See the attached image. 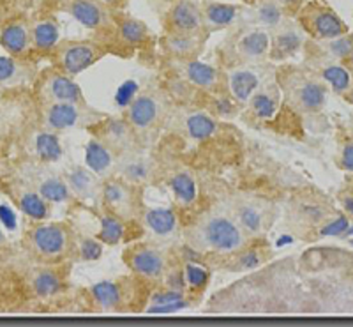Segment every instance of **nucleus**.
<instances>
[{"label":"nucleus","instance_id":"c9c22d12","mask_svg":"<svg viewBox=\"0 0 353 327\" xmlns=\"http://www.w3.org/2000/svg\"><path fill=\"white\" fill-rule=\"evenodd\" d=\"M301 48V37L293 30H279L274 34L272 39V50H270V57L272 59H286V57L293 55Z\"/></svg>","mask_w":353,"mask_h":327},{"label":"nucleus","instance_id":"49530a36","mask_svg":"<svg viewBox=\"0 0 353 327\" xmlns=\"http://www.w3.org/2000/svg\"><path fill=\"white\" fill-rule=\"evenodd\" d=\"M348 228V219L346 218H337L334 219L332 223H329V225L321 230V234L323 235H337V234H343V232Z\"/></svg>","mask_w":353,"mask_h":327},{"label":"nucleus","instance_id":"bb28decb","mask_svg":"<svg viewBox=\"0 0 353 327\" xmlns=\"http://www.w3.org/2000/svg\"><path fill=\"white\" fill-rule=\"evenodd\" d=\"M124 285L122 281H101L90 288L96 306L103 311H119L124 304Z\"/></svg>","mask_w":353,"mask_h":327},{"label":"nucleus","instance_id":"a18cd8bd","mask_svg":"<svg viewBox=\"0 0 353 327\" xmlns=\"http://www.w3.org/2000/svg\"><path fill=\"white\" fill-rule=\"evenodd\" d=\"M14 9L20 11H36V9L43 8L48 0H9Z\"/></svg>","mask_w":353,"mask_h":327},{"label":"nucleus","instance_id":"4be33fe9","mask_svg":"<svg viewBox=\"0 0 353 327\" xmlns=\"http://www.w3.org/2000/svg\"><path fill=\"white\" fill-rule=\"evenodd\" d=\"M115 37L125 48H143L149 45L150 30L149 27L138 18L122 17L115 23Z\"/></svg>","mask_w":353,"mask_h":327},{"label":"nucleus","instance_id":"b1692460","mask_svg":"<svg viewBox=\"0 0 353 327\" xmlns=\"http://www.w3.org/2000/svg\"><path fill=\"white\" fill-rule=\"evenodd\" d=\"M65 182H68L69 190L74 197L87 200L94 198L97 193H101V181L99 175H96L92 170L83 168V166H74L65 174Z\"/></svg>","mask_w":353,"mask_h":327},{"label":"nucleus","instance_id":"412c9836","mask_svg":"<svg viewBox=\"0 0 353 327\" xmlns=\"http://www.w3.org/2000/svg\"><path fill=\"white\" fill-rule=\"evenodd\" d=\"M288 99L304 112H316L325 103V87L318 81L305 80L288 89Z\"/></svg>","mask_w":353,"mask_h":327},{"label":"nucleus","instance_id":"393cba45","mask_svg":"<svg viewBox=\"0 0 353 327\" xmlns=\"http://www.w3.org/2000/svg\"><path fill=\"white\" fill-rule=\"evenodd\" d=\"M30 32H32V52L52 53L61 43V28L53 18H41L30 21Z\"/></svg>","mask_w":353,"mask_h":327},{"label":"nucleus","instance_id":"7ed1b4c3","mask_svg":"<svg viewBox=\"0 0 353 327\" xmlns=\"http://www.w3.org/2000/svg\"><path fill=\"white\" fill-rule=\"evenodd\" d=\"M105 53L106 50L97 45L96 41L64 39L53 48L52 59L59 71L74 78L99 62Z\"/></svg>","mask_w":353,"mask_h":327},{"label":"nucleus","instance_id":"c85d7f7f","mask_svg":"<svg viewBox=\"0 0 353 327\" xmlns=\"http://www.w3.org/2000/svg\"><path fill=\"white\" fill-rule=\"evenodd\" d=\"M277 105H279V90L277 87L270 85V87H260L245 106L253 117L270 119L276 113Z\"/></svg>","mask_w":353,"mask_h":327},{"label":"nucleus","instance_id":"39448f33","mask_svg":"<svg viewBox=\"0 0 353 327\" xmlns=\"http://www.w3.org/2000/svg\"><path fill=\"white\" fill-rule=\"evenodd\" d=\"M37 96L43 103H74L87 105L81 87L65 73L53 69L37 80Z\"/></svg>","mask_w":353,"mask_h":327},{"label":"nucleus","instance_id":"20e7f679","mask_svg":"<svg viewBox=\"0 0 353 327\" xmlns=\"http://www.w3.org/2000/svg\"><path fill=\"white\" fill-rule=\"evenodd\" d=\"M274 209L269 202L261 198L242 197L233 206V219L237 221L244 234L251 237H260L272 225Z\"/></svg>","mask_w":353,"mask_h":327},{"label":"nucleus","instance_id":"2eb2a0df","mask_svg":"<svg viewBox=\"0 0 353 327\" xmlns=\"http://www.w3.org/2000/svg\"><path fill=\"white\" fill-rule=\"evenodd\" d=\"M36 188L37 193L50 204H64L69 202L72 197L71 190H69L65 177L48 172V170L37 168L28 174V179H25Z\"/></svg>","mask_w":353,"mask_h":327},{"label":"nucleus","instance_id":"4468645a","mask_svg":"<svg viewBox=\"0 0 353 327\" xmlns=\"http://www.w3.org/2000/svg\"><path fill=\"white\" fill-rule=\"evenodd\" d=\"M176 64H181V75L185 78V81L198 87V89L219 94L226 87V77H223V73L214 66L203 64L196 59L176 61Z\"/></svg>","mask_w":353,"mask_h":327},{"label":"nucleus","instance_id":"ea45409f","mask_svg":"<svg viewBox=\"0 0 353 327\" xmlns=\"http://www.w3.org/2000/svg\"><path fill=\"white\" fill-rule=\"evenodd\" d=\"M131 131H134L131 128V126L128 124V122L122 119V121H112L108 124V130H106V133H108V143L110 147L112 146H121L124 147L125 143L129 141V138H131Z\"/></svg>","mask_w":353,"mask_h":327},{"label":"nucleus","instance_id":"09e8293b","mask_svg":"<svg viewBox=\"0 0 353 327\" xmlns=\"http://www.w3.org/2000/svg\"><path fill=\"white\" fill-rule=\"evenodd\" d=\"M341 163L346 170L353 172V143H350V146H346L345 149H343Z\"/></svg>","mask_w":353,"mask_h":327},{"label":"nucleus","instance_id":"c756f323","mask_svg":"<svg viewBox=\"0 0 353 327\" xmlns=\"http://www.w3.org/2000/svg\"><path fill=\"white\" fill-rule=\"evenodd\" d=\"M143 221L157 237H170L179 226V218L172 209H149L145 212Z\"/></svg>","mask_w":353,"mask_h":327},{"label":"nucleus","instance_id":"cd10ccee","mask_svg":"<svg viewBox=\"0 0 353 327\" xmlns=\"http://www.w3.org/2000/svg\"><path fill=\"white\" fill-rule=\"evenodd\" d=\"M152 161L145 156H140V154H129L121 163L122 179L132 186L149 181L152 177Z\"/></svg>","mask_w":353,"mask_h":327},{"label":"nucleus","instance_id":"5701e85b","mask_svg":"<svg viewBox=\"0 0 353 327\" xmlns=\"http://www.w3.org/2000/svg\"><path fill=\"white\" fill-rule=\"evenodd\" d=\"M201 8V17H203L205 34L223 30L230 27L237 18L239 8L233 4H221V2H203Z\"/></svg>","mask_w":353,"mask_h":327},{"label":"nucleus","instance_id":"4c0bfd02","mask_svg":"<svg viewBox=\"0 0 353 327\" xmlns=\"http://www.w3.org/2000/svg\"><path fill=\"white\" fill-rule=\"evenodd\" d=\"M321 78L327 83L332 85V89L336 92H345L350 87V83H352V75L345 68H341V66H329V68H325L323 73H321Z\"/></svg>","mask_w":353,"mask_h":327},{"label":"nucleus","instance_id":"603ef678","mask_svg":"<svg viewBox=\"0 0 353 327\" xmlns=\"http://www.w3.org/2000/svg\"><path fill=\"white\" fill-rule=\"evenodd\" d=\"M6 244H8V241H6L4 234H2V230H0V250H4Z\"/></svg>","mask_w":353,"mask_h":327},{"label":"nucleus","instance_id":"a19ab883","mask_svg":"<svg viewBox=\"0 0 353 327\" xmlns=\"http://www.w3.org/2000/svg\"><path fill=\"white\" fill-rule=\"evenodd\" d=\"M184 279L189 285V288H194V290H201V288L207 285V279H209V272L205 271L203 267L196 266V264H188L184 271Z\"/></svg>","mask_w":353,"mask_h":327},{"label":"nucleus","instance_id":"aec40b11","mask_svg":"<svg viewBox=\"0 0 353 327\" xmlns=\"http://www.w3.org/2000/svg\"><path fill=\"white\" fill-rule=\"evenodd\" d=\"M235 48L242 61L248 64H258L270 55V37L261 28H254L239 37Z\"/></svg>","mask_w":353,"mask_h":327},{"label":"nucleus","instance_id":"de8ad7c7","mask_svg":"<svg viewBox=\"0 0 353 327\" xmlns=\"http://www.w3.org/2000/svg\"><path fill=\"white\" fill-rule=\"evenodd\" d=\"M270 2H274V4L279 6L283 11L290 12V14H292V12L297 11L302 0H270Z\"/></svg>","mask_w":353,"mask_h":327},{"label":"nucleus","instance_id":"ddd939ff","mask_svg":"<svg viewBox=\"0 0 353 327\" xmlns=\"http://www.w3.org/2000/svg\"><path fill=\"white\" fill-rule=\"evenodd\" d=\"M37 78L36 68L27 59L0 57V92H12L34 83Z\"/></svg>","mask_w":353,"mask_h":327},{"label":"nucleus","instance_id":"e433bc0d","mask_svg":"<svg viewBox=\"0 0 353 327\" xmlns=\"http://www.w3.org/2000/svg\"><path fill=\"white\" fill-rule=\"evenodd\" d=\"M61 287V278L53 271H48V269L36 272L32 278L34 292H36V295L43 297V299H48V297H53V295L59 294Z\"/></svg>","mask_w":353,"mask_h":327},{"label":"nucleus","instance_id":"3c124183","mask_svg":"<svg viewBox=\"0 0 353 327\" xmlns=\"http://www.w3.org/2000/svg\"><path fill=\"white\" fill-rule=\"evenodd\" d=\"M345 207H346V210H348L350 215H353V198H346Z\"/></svg>","mask_w":353,"mask_h":327},{"label":"nucleus","instance_id":"a878e982","mask_svg":"<svg viewBox=\"0 0 353 327\" xmlns=\"http://www.w3.org/2000/svg\"><path fill=\"white\" fill-rule=\"evenodd\" d=\"M85 163L99 177L112 175L113 168H115L112 147L106 141L94 138V140L88 141L87 149H85Z\"/></svg>","mask_w":353,"mask_h":327},{"label":"nucleus","instance_id":"72a5a7b5","mask_svg":"<svg viewBox=\"0 0 353 327\" xmlns=\"http://www.w3.org/2000/svg\"><path fill=\"white\" fill-rule=\"evenodd\" d=\"M124 237V221L121 216L113 215L106 210L105 215L99 218V234L97 239L106 246H117Z\"/></svg>","mask_w":353,"mask_h":327},{"label":"nucleus","instance_id":"6ab92c4d","mask_svg":"<svg viewBox=\"0 0 353 327\" xmlns=\"http://www.w3.org/2000/svg\"><path fill=\"white\" fill-rule=\"evenodd\" d=\"M226 87H228L230 96L239 105L245 106L253 94L260 89L261 83L260 77L251 68H235L226 75Z\"/></svg>","mask_w":353,"mask_h":327},{"label":"nucleus","instance_id":"f704fd0d","mask_svg":"<svg viewBox=\"0 0 353 327\" xmlns=\"http://www.w3.org/2000/svg\"><path fill=\"white\" fill-rule=\"evenodd\" d=\"M55 135L57 133H53V131L43 130L34 138L37 158L43 159V161H55V159L61 158V143H59Z\"/></svg>","mask_w":353,"mask_h":327},{"label":"nucleus","instance_id":"6e6d98bb","mask_svg":"<svg viewBox=\"0 0 353 327\" xmlns=\"http://www.w3.org/2000/svg\"><path fill=\"white\" fill-rule=\"evenodd\" d=\"M352 64H353V52H352Z\"/></svg>","mask_w":353,"mask_h":327},{"label":"nucleus","instance_id":"58836bf2","mask_svg":"<svg viewBox=\"0 0 353 327\" xmlns=\"http://www.w3.org/2000/svg\"><path fill=\"white\" fill-rule=\"evenodd\" d=\"M258 17H260V21L265 27L277 28L281 25L285 11L279 6L274 4V2H270V0H261L260 8H258Z\"/></svg>","mask_w":353,"mask_h":327},{"label":"nucleus","instance_id":"9d476101","mask_svg":"<svg viewBox=\"0 0 353 327\" xmlns=\"http://www.w3.org/2000/svg\"><path fill=\"white\" fill-rule=\"evenodd\" d=\"M163 115L165 106L159 97L152 92H143L129 103L124 112V121L134 131H149L159 126Z\"/></svg>","mask_w":353,"mask_h":327},{"label":"nucleus","instance_id":"0eeeda50","mask_svg":"<svg viewBox=\"0 0 353 327\" xmlns=\"http://www.w3.org/2000/svg\"><path fill=\"white\" fill-rule=\"evenodd\" d=\"M124 260L134 275L140 278L150 279H163L168 275V259L157 248L149 246V244H141L125 250Z\"/></svg>","mask_w":353,"mask_h":327},{"label":"nucleus","instance_id":"864d4df0","mask_svg":"<svg viewBox=\"0 0 353 327\" xmlns=\"http://www.w3.org/2000/svg\"><path fill=\"white\" fill-rule=\"evenodd\" d=\"M242 2H245V4H249V6L256 4V0H242Z\"/></svg>","mask_w":353,"mask_h":327},{"label":"nucleus","instance_id":"1a4fd4ad","mask_svg":"<svg viewBox=\"0 0 353 327\" xmlns=\"http://www.w3.org/2000/svg\"><path fill=\"white\" fill-rule=\"evenodd\" d=\"M6 193L9 195L11 202L34 221H46L50 218V202L36 191V188L25 179H12L6 184Z\"/></svg>","mask_w":353,"mask_h":327},{"label":"nucleus","instance_id":"9b49d317","mask_svg":"<svg viewBox=\"0 0 353 327\" xmlns=\"http://www.w3.org/2000/svg\"><path fill=\"white\" fill-rule=\"evenodd\" d=\"M163 21L166 32L205 34L201 8L193 0H173L166 9Z\"/></svg>","mask_w":353,"mask_h":327},{"label":"nucleus","instance_id":"5fc2aeb1","mask_svg":"<svg viewBox=\"0 0 353 327\" xmlns=\"http://www.w3.org/2000/svg\"><path fill=\"white\" fill-rule=\"evenodd\" d=\"M350 101H352V105H353V90H352V94H350Z\"/></svg>","mask_w":353,"mask_h":327},{"label":"nucleus","instance_id":"8fccbe9b","mask_svg":"<svg viewBox=\"0 0 353 327\" xmlns=\"http://www.w3.org/2000/svg\"><path fill=\"white\" fill-rule=\"evenodd\" d=\"M99 2H103V4L106 6V8H110L113 11V9H122L128 6L129 0H99Z\"/></svg>","mask_w":353,"mask_h":327},{"label":"nucleus","instance_id":"7c9ffc66","mask_svg":"<svg viewBox=\"0 0 353 327\" xmlns=\"http://www.w3.org/2000/svg\"><path fill=\"white\" fill-rule=\"evenodd\" d=\"M188 299L182 290H175V288H168L165 292H157L150 297L149 313H172V311L181 310V308L188 306Z\"/></svg>","mask_w":353,"mask_h":327},{"label":"nucleus","instance_id":"37998d69","mask_svg":"<svg viewBox=\"0 0 353 327\" xmlns=\"http://www.w3.org/2000/svg\"><path fill=\"white\" fill-rule=\"evenodd\" d=\"M237 260H235V266H232V269H251V267L258 266L261 262L260 255L256 250H248V246L244 250L237 251Z\"/></svg>","mask_w":353,"mask_h":327},{"label":"nucleus","instance_id":"a211bd4d","mask_svg":"<svg viewBox=\"0 0 353 327\" xmlns=\"http://www.w3.org/2000/svg\"><path fill=\"white\" fill-rule=\"evenodd\" d=\"M301 21L309 32L320 39H336L345 34L343 21L327 9H311L307 12H302Z\"/></svg>","mask_w":353,"mask_h":327},{"label":"nucleus","instance_id":"dca6fc26","mask_svg":"<svg viewBox=\"0 0 353 327\" xmlns=\"http://www.w3.org/2000/svg\"><path fill=\"white\" fill-rule=\"evenodd\" d=\"M101 197L113 215L125 218L134 210V190L124 179H108L101 186Z\"/></svg>","mask_w":353,"mask_h":327},{"label":"nucleus","instance_id":"f257e3e1","mask_svg":"<svg viewBox=\"0 0 353 327\" xmlns=\"http://www.w3.org/2000/svg\"><path fill=\"white\" fill-rule=\"evenodd\" d=\"M185 239L194 250L219 255L237 253L249 244V237L237 225V221L217 212L201 216L189 228Z\"/></svg>","mask_w":353,"mask_h":327},{"label":"nucleus","instance_id":"f3484780","mask_svg":"<svg viewBox=\"0 0 353 327\" xmlns=\"http://www.w3.org/2000/svg\"><path fill=\"white\" fill-rule=\"evenodd\" d=\"M205 41H207V34L166 32V36L161 39V46L176 61H191L200 55Z\"/></svg>","mask_w":353,"mask_h":327},{"label":"nucleus","instance_id":"f8f14e48","mask_svg":"<svg viewBox=\"0 0 353 327\" xmlns=\"http://www.w3.org/2000/svg\"><path fill=\"white\" fill-rule=\"evenodd\" d=\"M0 45L8 55L27 59L32 53V32L30 21L25 17H14L0 28Z\"/></svg>","mask_w":353,"mask_h":327},{"label":"nucleus","instance_id":"c03bdc74","mask_svg":"<svg viewBox=\"0 0 353 327\" xmlns=\"http://www.w3.org/2000/svg\"><path fill=\"white\" fill-rule=\"evenodd\" d=\"M330 50H332L334 55L337 57H346L353 52V43L346 37H336L332 45H330Z\"/></svg>","mask_w":353,"mask_h":327},{"label":"nucleus","instance_id":"79ce46f5","mask_svg":"<svg viewBox=\"0 0 353 327\" xmlns=\"http://www.w3.org/2000/svg\"><path fill=\"white\" fill-rule=\"evenodd\" d=\"M103 253V243L101 241H96L92 237H85L81 239L80 243V257L87 262H92V260H97Z\"/></svg>","mask_w":353,"mask_h":327},{"label":"nucleus","instance_id":"6e6552de","mask_svg":"<svg viewBox=\"0 0 353 327\" xmlns=\"http://www.w3.org/2000/svg\"><path fill=\"white\" fill-rule=\"evenodd\" d=\"M90 113H96L87 105H74V103H44L41 110V122L43 128L53 133L74 128L83 121H92Z\"/></svg>","mask_w":353,"mask_h":327},{"label":"nucleus","instance_id":"423d86ee","mask_svg":"<svg viewBox=\"0 0 353 327\" xmlns=\"http://www.w3.org/2000/svg\"><path fill=\"white\" fill-rule=\"evenodd\" d=\"M62 9L80 25L94 32H115V18L112 9L99 0H64Z\"/></svg>","mask_w":353,"mask_h":327},{"label":"nucleus","instance_id":"473e14b6","mask_svg":"<svg viewBox=\"0 0 353 327\" xmlns=\"http://www.w3.org/2000/svg\"><path fill=\"white\" fill-rule=\"evenodd\" d=\"M184 122L189 138L196 141L207 140V138L212 137L217 130L216 121L205 112H191L188 117H185Z\"/></svg>","mask_w":353,"mask_h":327},{"label":"nucleus","instance_id":"2f4dec72","mask_svg":"<svg viewBox=\"0 0 353 327\" xmlns=\"http://www.w3.org/2000/svg\"><path fill=\"white\" fill-rule=\"evenodd\" d=\"M170 188L173 191V197L181 206L188 207L196 200V181H194L191 172H176L170 181Z\"/></svg>","mask_w":353,"mask_h":327},{"label":"nucleus","instance_id":"f03ea898","mask_svg":"<svg viewBox=\"0 0 353 327\" xmlns=\"http://www.w3.org/2000/svg\"><path fill=\"white\" fill-rule=\"evenodd\" d=\"M25 241L36 259L57 262L71 251L72 232L65 223L37 221L32 228H28Z\"/></svg>","mask_w":353,"mask_h":327}]
</instances>
